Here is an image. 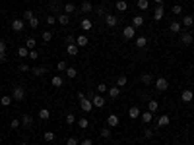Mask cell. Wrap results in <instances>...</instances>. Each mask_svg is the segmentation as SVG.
Instances as JSON below:
<instances>
[{
  "mask_svg": "<svg viewBox=\"0 0 194 145\" xmlns=\"http://www.w3.org/2000/svg\"><path fill=\"white\" fill-rule=\"evenodd\" d=\"M19 145H27V143H25V141H21V143H19Z\"/></svg>",
  "mask_w": 194,
  "mask_h": 145,
  "instance_id": "e7e4bbea",
  "label": "cell"
},
{
  "mask_svg": "<svg viewBox=\"0 0 194 145\" xmlns=\"http://www.w3.org/2000/svg\"><path fill=\"white\" fill-rule=\"evenodd\" d=\"M109 97L111 99H119L120 97V87H111L109 89Z\"/></svg>",
  "mask_w": 194,
  "mask_h": 145,
  "instance_id": "44dd1931",
  "label": "cell"
},
{
  "mask_svg": "<svg viewBox=\"0 0 194 145\" xmlns=\"http://www.w3.org/2000/svg\"><path fill=\"white\" fill-rule=\"evenodd\" d=\"M29 58H31V60H35V58H39V52H37V50H29Z\"/></svg>",
  "mask_w": 194,
  "mask_h": 145,
  "instance_id": "680465c9",
  "label": "cell"
},
{
  "mask_svg": "<svg viewBox=\"0 0 194 145\" xmlns=\"http://www.w3.org/2000/svg\"><path fill=\"white\" fill-rule=\"evenodd\" d=\"M146 45H148V39L146 37H138V39H136V47H138V48H144Z\"/></svg>",
  "mask_w": 194,
  "mask_h": 145,
  "instance_id": "e575fe53",
  "label": "cell"
},
{
  "mask_svg": "<svg viewBox=\"0 0 194 145\" xmlns=\"http://www.w3.org/2000/svg\"><path fill=\"white\" fill-rule=\"evenodd\" d=\"M41 39L45 41V43H51V39H53V33H51V31H43V33H41Z\"/></svg>",
  "mask_w": 194,
  "mask_h": 145,
  "instance_id": "8d00e7d4",
  "label": "cell"
},
{
  "mask_svg": "<svg viewBox=\"0 0 194 145\" xmlns=\"http://www.w3.org/2000/svg\"><path fill=\"white\" fill-rule=\"evenodd\" d=\"M0 52H6V43L0 41Z\"/></svg>",
  "mask_w": 194,
  "mask_h": 145,
  "instance_id": "91938a15",
  "label": "cell"
},
{
  "mask_svg": "<svg viewBox=\"0 0 194 145\" xmlns=\"http://www.w3.org/2000/svg\"><path fill=\"white\" fill-rule=\"evenodd\" d=\"M142 81H144V85H152L153 83V76L152 74H142Z\"/></svg>",
  "mask_w": 194,
  "mask_h": 145,
  "instance_id": "484cf974",
  "label": "cell"
},
{
  "mask_svg": "<svg viewBox=\"0 0 194 145\" xmlns=\"http://www.w3.org/2000/svg\"><path fill=\"white\" fill-rule=\"evenodd\" d=\"M91 103H93V106H97V108H103L105 106V99L99 95V93H95V95L91 97Z\"/></svg>",
  "mask_w": 194,
  "mask_h": 145,
  "instance_id": "52a82bcc",
  "label": "cell"
},
{
  "mask_svg": "<svg viewBox=\"0 0 194 145\" xmlns=\"http://www.w3.org/2000/svg\"><path fill=\"white\" fill-rule=\"evenodd\" d=\"M153 2H155V4H163V0H153Z\"/></svg>",
  "mask_w": 194,
  "mask_h": 145,
  "instance_id": "be15d7a7",
  "label": "cell"
},
{
  "mask_svg": "<svg viewBox=\"0 0 194 145\" xmlns=\"http://www.w3.org/2000/svg\"><path fill=\"white\" fill-rule=\"evenodd\" d=\"M95 14H97V16H107V10H105V6H97V10H95Z\"/></svg>",
  "mask_w": 194,
  "mask_h": 145,
  "instance_id": "f6af8a7d",
  "label": "cell"
},
{
  "mask_svg": "<svg viewBox=\"0 0 194 145\" xmlns=\"http://www.w3.org/2000/svg\"><path fill=\"white\" fill-rule=\"evenodd\" d=\"M6 62V52H0V64Z\"/></svg>",
  "mask_w": 194,
  "mask_h": 145,
  "instance_id": "94428289",
  "label": "cell"
},
{
  "mask_svg": "<svg viewBox=\"0 0 194 145\" xmlns=\"http://www.w3.org/2000/svg\"><path fill=\"white\" fill-rule=\"evenodd\" d=\"M153 83H155V89H157V91H161V93L169 89V81H167L165 77H157Z\"/></svg>",
  "mask_w": 194,
  "mask_h": 145,
  "instance_id": "6da1fadb",
  "label": "cell"
},
{
  "mask_svg": "<svg viewBox=\"0 0 194 145\" xmlns=\"http://www.w3.org/2000/svg\"><path fill=\"white\" fill-rule=\"evenodd\" d=\"M76 45L80 47V48H84V47L89 45V39L85 37V35H80V37H76Z\"/></svg>",
  "mask_w": 194,
  "mask_h": 145,
  "instance_id": "9a60e30c",
  "label": "cell"
},
{
  "mask_svg": "<svg viewBox=\"0 0 194 145\" xmlns=\"http://www.w3.org/2000/svg\"><path fill=\"white\" fill-rule=\"evenodd\" d=\"M82 145H93L91 139H82Z\"/></svg>",
  "mask_w": 194,
  "mask_h": 145,
  "instance_id": "6125c7cd",
  "label": "cell"
},
{
  "mask_svg": "<svg viewBox=\"0 0 194 145\" xmlns=\"http://www.w3.org/2000/svg\"><path fill=\"white\" fill-rule=\"evenodd\" d=\"M152 116H153V112L146 110V112H142V114H140V118H142V122H144V124H148V122H152Z\"/></svg>",
  "mask_w": 194,
  "mask_h": 145,
  "instance_id": "d6986e66",
  "label": "cell"
},
{
  "mask_svg": "<svg viewBox=\"0 0 194 145\" xmlns=\"http://www.w3.org/2000/svg\"><path fill=\"white\" fill-rule=\"evenodd\" d=\"M56 68H58V70H60V72H64V70H66V68H68V66H66V62H64V60H60V62H58V64H56Z\"/></svg>",
  "mask_w": 194,
  "mask_h": 145,
  "instance_id": "11a10c76",
  "label": "cell"
},
{
  "mask_svg": "<svg viewBox=\"0 0 194 145\" xmlns=\"http://www.w3.org/2000/svg\"><path fill=\"white\" fill-rule=\"evenodd\" d=\"M0 105L10 106V105H12V97H10V95H2V97H0Z\"/></svg>",
  "mask_w": 194,
  "mask_h": 145,
  "instance_id": "d6a6232c",
  "label": "cell"
},
{
  "mask_svg": "<svg viewBox=\"0 0 194 145\" xmlns=\"http://www.w3.org/2000/svg\"><path fill=\"white\" fill-rule=\"evenodd\" d=\"M24 29H25V21L24 19H14L12 21V31L19 33V31H24Z\"/></svg>",
  "mask_w": 194,
  "mask_h": 145,
  "instance_id": "277c9868",
  "label": "cell"
},
{
  "mask_svg": "<svg viewBox=\"0 0 194 145\" xmlns=\"http://www.w3.org/2000/svg\"><path fill=\"white\" fill-rule=\"evenodd\" d=\"M181 43H183V45H186V47L192 45V33L183 31V33H181Z\"/></svg>",
  "mask_w": 194,
  "mask_h": 145,
  "instance_id": "8fae6325",
  "label": "cell"
},
{
  "mask_svg": "<svg viewBox=\"0 0 194 145\" xmlns=\"http://www.w3.org/2000/svg\"><path fill=\"white\" fill-rule=\"evenodd\" d=\"M140 106H130V108H128V116H130V118L132 120H136V118H140Z\"/></svg>",
  "mask_w": 194,
  "mask_h": 145,
  "instance_id": "5bb4252c",
  "label": "cell"
},
{
  "mask_svg": "<svg viewBox=\"0 0 194 145\" xmlns=\"http://www.w3.org/2000/svg\"><path fill=\"white\" fill-rule=\"evenodd\" d=\"M19 72H29V66H27L25 62H21L19 64Z\"/></svg>",
  "mask_w": 194,
  "mask_h": 145,
  "instance_id": "9f6ffc18",
  "label": "cell"
},
{
  "mask_svg": "<svg viewBox=\"0 0 194 145\" xmlns=\"http://www.w3.org/2000/svg\"><path fill=\"white\" fill-rule=\"evenodd\" d=\"M101 137H105V139H109V137H111V128L109 126L101 130Z\"/></svg>",
  "mask_w": 194,
  "mask_h": 145,
  "instance_id": "b9f144b4",
  "label": "cell"
},
{
  "mask_svg": "<svg viewBox=\"0 0 194 145\" xmlns=\"http://www.w3.org/2000/svg\"><path fill=\"white\" fill-rule=\"evenodd\" d=\"M74 122H76V116L72 114V112H70V114H66V124H74Z\"/></svg>",
  "mask_w": 194,
  "mask_h": 145,
  "instance_id": "f907efd6",
  "label": "cell"
},
{
  "mask_svg": "<svg viewBox=\"0 0 194 145\" xmlns=\"http://www.w3.org/2000/svg\"><path fill=\"white\" fill-rule=\"evenodd\" d=\"M173 14H175V16H181V14H183V6L181 4H175L173 6Z\"/></svg>",
  "mask_w": 194,
  "mask_h": 145,
  "instance_id": "ee69618b",
  "label": "cell"
},
{
  "mask_svg": "<svg viewBox=\"0 0 194 145\" xmlns=\"http://www.w3.org/2000/svg\"><path fill=\"white\" fill-rule=\"evenodd\" d=\"M132 25L138 29V27H142L144 25V16H134V19H132Z\"/></svg>",
  "mask_w": 194,
  "mask_h": 145,
  "instance_id": "d4e9b609",
  "label": "cell"
},
{
  "mask_svg": "<svg viewBox=\"0 0 194 145\" xmlns=\"http://www.w3.org/2000/svg\"><path fill=\"white\" fill-rule=\"evenodd\" d=\"M105 23L109 27H114V25H119V18H114L113 14H107L105 16Z\"/></svg>",
  "mask_w": 194,
  "mask_h": 145,
  "instance_id": "7c38bea8",
  "label": "cell"
},
{
  "mask_svg": "<svg viewBox=\"0 0 194 145\" xmlns=\"http://www.w3.org/2000/svg\"><path fill=\"white\" fill-rule=\"evenodd\" d=\"M72 43H76V37L74 35H68L66 37V45H72Z\"/></svg>",
  "mask_w": 194,
  "mask_h": 145,
  "instance_id": "6f0895ef",
  "label": "cell"
},
{
  "mask_svg": "<svg viewBox=\"0 0 194 145\" xmlns=\"http://www.w3.org/2000/svg\"><path fill=\"white\" fill-rule=\"evenodd\" d=\"M153 137V130H146L144 132V139H152Z\"/></svg>",
  "mask_w": 194,
  "mask_h": 145,
  "instance_id": "f5cc1de1",
  "label": "cell"
},
{
  "mask_svg": "<svg viewBox=\"0 0 194 145\" xmlns=\"http://www.w3.org/2000/svg\"><path fill=\"white\" fill-rule=\"evenodd\" d=\"M31 124H33V116L31 114H24L21 116V126L24 128H31Z\"/></svg>",
  "mask_w": 194,
  "mask_h": 145,
  "instance_id": "4fadbf2b",
  "label": "cell"
},
{
  "mask_svg": "<svg viewBox=\"0 0 194 145\" xmlns=\"http://www.w3.org/2000/svg\"><path fill=\"white\" fill-rule=\"evenodd\" d=\"M12 99L24 101L25 99V89H24V87H14V89H12Z\"/></svg>",
  "mask_w": 194,
  "mask_h": 145,
  "instance_id": "7a4b0ae2",
  "label": "cell"
},
{
  "mask_svg": "<svg viewBox=\"0 0 194 145\" xmlns=\"http://www.w3.org/2000/svg\"><path fill=\"white\" fill-rule=\"evenodd\" d=\"M39 118L41 120H49L51 118V110H49V108H41L39 110Z\"/></svg>",
  "mask_w": 194,
  "mask_h": 145,
  "instance_id": "cb8c5ba5",
  "label": "cell"
},
{
  "mask_svg": "<svg viewBox=\"0 0 194 145\" xmlns=\"http://www.w3.org/2000/svg\"><path fill=\"white\" fill-rule=\"evenodd\" d=\"M43 139L51 143V141H54V134H53V132H45V134H43Z\"/></svg>",
  "mask_w": 194,
  "mask_h": 145,
  "instance_id": "ab89813d",
  "label": "cell"
},
{
  "mask_svg": "<svg viewBox=\"0 0 194 145\" xmlns=\"http://www.w3.org/2000/svg\"><path fill=\"white\" fill-rule=\"evenodd\" d=\"M136 6H138V10H148L149 8V0H138Z\"/></svg>",
  "mask_w": 194,
  "mask_h": 145,
  "instance_id": "f546056e",
  "label": "cell"
},
{
  "mask_svg": "<svg viewBox=\"0 0 194 145\" xmlns=\"http://www.w3.org/2000/svg\"><path fill=\"white\" fill-rule=\"evenodd\" d=\"M80 106H82V110H84V112H91V108H93L91 99H88V97L80 99Z\"/></svg>",
  "mask_w": 194,
  "mask_h": 145,
  "instance_id": "3957f363",
  "label": "cell"
},
{
  "mask_svg": "<svg viewBox=\"0 0 194 145\" xmlns=\"http://www.w3.org/2000/svg\"><path fill=\"white\" fill-rule=\"evenodd\" d=\"M45 74H47V68H45V66H37V68H33V76L41 77V76H45Z\"/></svg>",
  "mask_w": 194,
  "mask_h": 145,
  "instance_id": "7402d4cb",
  "label": "cell"
},
{
  "mask_svg": "<svg viewBox=\"0 0 194 145\" xmlns=\"http://www.w3.org/2000/svg\"><path fill=\"white\" fill-rule=\"evenodd\" d=\"M27 23H29V27H33V29H35V27H39V19L33 16V18H31L29 21H27Z\"/></svg>",
  "mask_w": 194,
  "mask_h": 145,
  "instance_id": "bcb514c9",
  "label": "cell"
},
{
  "mask_svg": "<svg viewBox=\"0 0 194 145\" xmlns=\"http://www.w3.org/2000/svg\"><path fill=\"white\" fill-rule=\"evenodd\" d=\"M171 124V118L167 114H161L159 118H157V128H165V126H169Z\"/></svg>",
  "mask_w": 194,
  "mask_h": 145,
  "instance_id": "30bf717a",
  "label": "cell"
},
{
  "mask_svg": "<svg viewBox=\"0 0 194 145\" xmlns=\"http://www.w3.org/2000/svg\"><path fill=\"white\" fill-rule=\"evenodd\" d=\"M181 23H183V27H192L194 25V18L192 16H184Z\"/></svg>",
  "mask_w": 194,
  "mask_h": 145,
  "instance_id": "ffe728a7",
  "label": "cell"
},
{
  "mask_svg": "<svg viewBox=\"0 0 194 145\" xmlns=\"http://www.w3.org/2000/svg\"><path fill=\"white\" fill-rule=\"evenodd\" d=\"M31 18H33V12H31V10H25V12H24V19H25V21H29Z\"/></svg>",
  "mask_w": 194,
  "mask_h": 145,
  "instance_id": "db71d44e",
  "label": "cell"
},
{
  "mask_svg": "<svg viewBox=\"0 0 194 145\" xmlns=\"http://www.w3.org/2000/svg\"><path fill=\"white\" fill-rule=\"evenodd\" d=\"M64 12H66V14H72V12H76V6L72 4V2H68L66 6H64Z\"/></svg>",
  "mask_w": 194,
  "mask_h": 145,
  "instance_id": "7bdbcfd3",
  "label": "cell"
},
{
  "mask_svg": "<svg viewBox=\"0 0 194 145\" xmlns=\"http://www.w3.org/2000/svg\"><path fill=\"white\" fill-rule=\"evenodd\" d=\"M25 47L29 48V50H35V39H33V37H29V39L25 41Z\"/></svg>",
  "mask_w": 194,
  "mask_h": 145,
  "instance_id": "60d3db41",
  "label": "cell"
},
{
  "mask_svg": "<svg viewBox=\"0 0 194 145\" xmlns=\"http://www.w3.org/2000/svg\"><path fill=\"white\" fill-rule=\"evenodd\" d=\"M181 29H183V23H181V21H173V23L169 25V31H171V33H181Z\"/></svg>",
  "mask_w": 194,
  "mask_h": 145,
  "instance_id": "e0dca14e",
  "label": "cell"
},
{
  "mask_svg": "<svg viewBox=\"0 0 194 145\" xmlns=\"http://www.w3.org/2000/svg\"><path fill=\"white\" fill-rule=\"evenodd\" d=\"M78 48H80V47H78L76 43H72V45H66V52H68L70 56H76V54H78Z\"/></svg>",
  "mask_w": 194,
  "mask_h": 145,
  "instance_id": "ac0fdd59",
  "label": "cell"
},
{
  "mask_svg": "<svg viewBox=\"0 0 194 145\" xmlns=\"http://www.w3.org/2000/svg\"><path fill=\"white\" fill-rule=\"evenodd\" d=\"M62 83H64V81H62L60 76H53V79H51V85H53V87H62Z\"/></svg>",
  "mask_w": 194,
  "mask_h": 145,
  "instance_id": "4316f807",
  "label": "cell"
},
{
  "mask_svg": "<svg viewBox=\"0 0 194 145\" xmlns=\"http://www.w3.org/2000/svg\"><path fill=\"white\" fill-rule=\"evenodd\" d=\"M80 25H82V29H84V31H89V29L93 27V23H91V19H88V18H84Z\"/></svg>",
  "mask_w": 194,
  "mask_h": 145,
  "instance_id": "603a6c76",
  "label": "cell"
},
{
  "mask_svg": "<svg viewBox=\"0 0 194 145\" xmlns=\"http://www.w3.org/2000/svg\"><path fill=\"white\" fill-rule=\"evenodd\" d=\"M140 101H142V103H149V101H152V97H149V93H142Z\"/></svg>",
  "mask_w": 194,
  "mask_h": 145,
  "instance_id": "681fc988",
  "label": "cell"
},
{
  "mask_svg": "<svg viewBox=\"0 0 194 145\" xmlns=\"http://www.w3.org/2000/svg\"><path fill=\"white\" fill-rule=\"evenodd\" d=\"M18 56H21V58H29V48H27V47H19V48H18Z\"/></svg>",
  "mask_w": 194,
  "mask_h": 145,
  "instance_id": "f1b7e54d",
  "label": "cell"
},
{
  "mask_svg": "<svg viewBox=\"0 0 194 145\" xmlns=\"http://www.w3.org/2000/svg\"><path fill=\"white\" fill-rule=\"evenodd\" d=\"M66 145H78V137L76 135H70L66 139Z\"/></svg>",
  "mask_w": 194,
  "mask_h": 145,
  "instance_id": "7dc6e473",
  "label": "cell"
},
{
  "mask_svg": "<svg viewBox=\"0 0 194 145\" xmlns=\"http://www.w3.org/2000/svg\"><path fill=\"white\" fill-rule=\"evenodd\" d=\"M80 12H82V14H91V12H93V6H91V2H88V0H85V2H82V6H80Z\"/></svg>",
  "mask_w": 194,
  "mask_h": 145,
  "instance_id": "2e32d148",
  "label": "cell"
},
{
  "mask_svg": "<svg viewBox=\"0 0 194 145\" xmlns=\"http://www.w3.org/2000/svg\"><path fill=\"white\" fill-rule=\"evenodd\" d=\"M165 16V8H163V4H157V8L153 10V19L155 21H161Z\"/></svg>",
  "mask_w": 194,
  "mask_h": 145,
  "instance_id": "8992f818",
  "label": "cell"
},
{
  "mask_svg": "<svg viewBox=\"0 0 194 145\" xmlns=\"http://www.w3.org/2000/svg\"><path fill=\"white\" fill-rule=\"evenodd\" d=\"M66 76H68L70 79H74V77L78 76V70H76V68H70V66H68V68H66Z\"/></svg>",
  "mask_w": 194,
  "mask_h": 145,
  "instance_id": "d590c367",
  "label": "cell"
},
{
  "mask_svg": "<svg viewBox=\"0 0 194 145\" xmlns=\"http://www.w3.org/2000/svg\"><path fill=\"white\" fill-rule=\"evenodd\" d=\"M119 116L117 114H109V116H107V126H109V128H117L119 126Z\"/></svg>",
  "mask_w": 194,
  "mask_h": 145,
  "instance_id": "9c48e42d",
  "label": "cell"
},
{
  "mask_svg": "<svg viewBox=\"0 0 194 145\" xmlns=\"http://www.w3.org/2000/svg\"><path fill=\"white\" fill-rule=\"evenodd\" d=\"M56 21H58L60 25H68V21H70V18H68V14H60L58 18H56Z\"/></svg>",
  "mask_w": 194,
  "mask_h": 145,
  "instance_id": "83f0119b",
  "label": "cell"
},
{
  "mask_svg": "<svg viewBox=\"0 0 194 145\" xmlns=\"http://www.w3.org/2000/svg\"><path fill=\"white\" fill-rule=\"evenodd\" d=\"M76 122H78V126H80L82 130H85V128L89 126V120L88 118H80V120H76Z\"/></svg>",
  "mask_w": 194,
  "mask_h": 145,
  "instance_id": "74e56055",
  "label": "cell"
},
{
  "mask_svg": "<svg viewBox=\"0 0 194 145\" xmlns=\"http://www.w3.org/2000/svg\"><path fill=\"white\" fill-rule=\"evenodd\" d=\"M123 35H124V39H134L136 37V27L134 25H128L123 29Z\"/></svg>",
  "mask_w": 194,
  "mask_h": 145,
  "instance_id": "ba28073f",
  "label": "cell"
},
{
  "mask_svg": "<svg viewBox=\"0 0 194 145\" xmlns=\"http://www.w3.org/2000/svg\"><path fill=\"white\" fill-rule=\"evenodd\" d=\"M181 101H183V103H192V101H194L192 89H184V91L181 93Z\"/></svg>",
  "mask_w": 194,
  "mask_h": 145,
  "instance_id": "5b68a950",
  "label": "cell"
},
{
  "mask_svg": "<svg viewBox=\"0 0 194 145\" xmlns=\"http://www.w3.org/2000/svg\"><path fill=\"white\" fill-rule=\"evenodd\" d=\"M19 126H21V120H19V118H14V120H10V128H12V130H18Z\"/></svg>",
  "mask_w": 194,
  "mask_h": 145,
  "instance_id": "f35d334b",
  "label": "cell"
},
{
  "mask_svg": "<svg viewBox=\"0 0 194 145\" xmlns=\"http://www.w3.org/2000/svg\"><path fill=\"white\" fill-rule=\"evenodd\" d=\"M117 10H119V12L128 10V2H124V0H117Z\"/></svg>",
  "mask_w": 194,
  "mask_h": 145,
  "instance_id": "1f68e13d",
  "label": "cell"
},
{
  "mask_svg": "<svg viewBox=\"0 0 194 145\" xmlns=\"http://www.w3.org/2000/svg\"><path fill=\"white\" fill-rule=\"evenodd\" d=\"M105 91H109V87H107L105 83H99V85H97V93L101 95V93H105Z\"/></svg>",
  "mask_w": 194,
  "mask_h": 145,
  "instance_id": "c3c4849f",
  "label": "cell"
},
{
  "mask_svg": "<svg viewBox=\"0 0 194 145\" xmlns=\"http://www.w3.org/2000/svg\"><path fill=\"white\" fill-rule=\"evenodd\" d=\"M157 108H159V103H157V101H153V99H152V101H149V103H148V110H149V112H155Z\"/></svg>",
  "mask_w": 194,
  "mask_h": 145,
  "instance_id": "4dcf8cb0",
  "label": "cell"
},
{
  "mask_svg": "<svg viewBox=\"0 0 194 145\" xmlns=\"http://www.w3.org/2000/svg\"><path fill=\"white\" fill-rule=\"evenodd\" d=\"M126 83H128V77L126 76H119L117 77V87H124Z\"/></svg>",
  "mask_w": 194,
  "mask_h": 145,
  "instance_id": "836d02e7",
  "label": "cell"
},
{
  "mask_svg": "<svg viewBox=\"0 0 194 145\" xmlns=\"http://www.w3.org/2000/svg\"><path fill=\"white\" fill-rule=\"evenodd\" d=\"M47 23H49V27H51V25H54V23H56V18L53 16V14H51V16H47Z\"/></svg>",
  "mask_w": 194,
  "mask_h": 145,
  "instance_id": "816d5d0a",
  "label": "cell"
}]
</instances>
